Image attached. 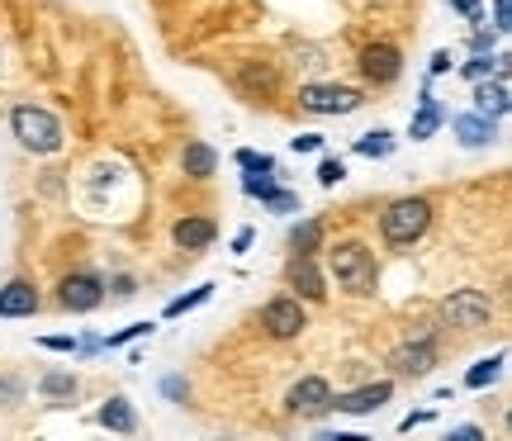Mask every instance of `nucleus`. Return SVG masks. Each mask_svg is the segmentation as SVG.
I'll return each mask as SVG.
<instances>
[{
    "mask_svg": "<svg viewBox=\"0 0 512 441\" xmlns=\"http://www.w3.org/2000/svg\"><path fill=\"white\" fill-rule=\"evenodd\" d=\"M332 280L347 294H375V280H380V266H375V252L361 247V242H337L328 252Z\"/></svg>",
    "mask_w": 512,
    "mask_h": 441,
    "instance_id": "1",
    "label": "nucleus"
},
{
    "mask_svg": "<svg viewBox=\"0 0 512 441\" xmlns=\"http://www.w3.org/2000/svg\"><path fill=\"white\" fill-rule=\"evenodd\" d=\"M427 228H432V204L418 200V195L394 200L380 214V233H384V242H389V247H413Z\"/></svg>",
    "mask_w": 512,
    "mask_h": 441,
    "instance_id": "2",
    "label": "nucleus"
},
{
    "mask_svg": "<svg viewBox=\"0 0 512 441\" xmlns=\"http://www.w3.org/2000/svg\"><path fill=\"white\" fill-rule=\"evenodd\" d=\"M10 129H15L19 147H29L38 157H48L62 147V124H57V114H48L43 105H19L10 114Z\"/></svg>",
    "mask_w": 512,
    "mask_h": 441,
    "instance_id": "3",
    "label": "nucleus"
},
{
    "mask_svg": "<svg viewBox=\"0 0 512 441\" xmlns=\"http://www.w3.org/2000/svg\"><path fill=\"white\" fill-rule=\"evenodd\" d=\"M441 318H446L451 328H460V332H475V328H484V323L494 318V299H489L484 290H456V294H446Z\"/></svg>",
    "mask_w": 512,
    "mask_h": 441,
    "instance_id": "4",
    "label": "nucleus"
},
{
    "mask_svg": "<svg viewBox=\"0 0 512 441\" xmlns=\"http://www.w3.org/2000/svg\"><path fill=\"white\" fill-rule=\"evenodd\" d=\"M285 413L290 418H323V413H332V385L323 375H304L285 394Z\"/></svg>",
    "mask_w": 512,
    "mask_h": 441,
    "instance_id": "5",
    "label": "nucleus"
},
{
    "mask_svg": "<svg viewBox=\"0 0 512 441\" xmlns=\"http://www.w3.org/2000/svg\"><path fill=\"white\" fill-rule=\"evenodd\" d=\"M261 328L271 332L275 342H290V337H299V332L309 328V318H304V304H299L294 294H280V299H271V304L261 309Z\"/></svg>",
    "mask_w": 512,
    "mask_h": 441,
    "instance_id": "6",
    "label": "nucleus"
},
{
    "mask_svg": "<svg viewBox=\"0 0 512 441\" xmlns=\"http://www.w3.org/2000/svg\"><path fill=\"white\" fill-rule=\"evenodd\" d=\"M299 105L309 114H356L366 105V95L351 91V86H304V91H299Z\"/></svg>",
    "mask_w": 512,
    "mask_h": 441,
    "instance_id": "7",
    "label": "nucleus"
},
{
    "mask_svg": "<svg viewBox=\"0 0 512 441\" xmlns=\"http://www.w3.org/2000/svg\"><path fill=\"white\" fill-rule=\"evenodd\" d=\"M57 304L72 313H91L105 304V285L91 271H72V276H62V285H57Z\"/></svg>",
    "mask_w": 512,
    "mask_h": 441,
    "instance_id": "8",
    "label": "nucleus"
},
{
    "mask_svg": "<svg viewBox=\"0 0 512 441\" xmlns=\"http://www.w3.org/2000/svg\"><path fill=\"white\" fill-rule=\"evenodd\" d=\"M361 76L375 81V86H394L403 76V53L394 43H370L366 53H361Z\"/></svg>",
    "mask_w": 512,
    "mask_h": 441,
    "instance_id": "9",
    "label": "nucleus"
},
{
    "mask_svg": "<svg viewBox=\"0 0 512 441\" xmlns=\"http://www.w3.org/2000/svg\"><path fill=\"white\" fill-rule=\"evenodd\" d=\"M389 394H394V385H389V380H375V385H361V389H351V394H332V408L361 418V413H375L380 404H389Z\"/></svg>",
    "mask_w": 512,
    "mask_h": 441,
    "instance_id": "10",
    "label": "nucleus"
},
{
    "mask_svg": "<svg viewBox=\"0 0 512 441\" xmlns=\"http://www.w3.org/2000/svg\"><path fill=\"white\" fill-rule=\"evenodd\" d=\"M389 366H394V375H427V370L437 366V347H432V337L394 347L389 351Z\"/></svg>",
    "mask_w": 512,
    "mask_h": 441,
    "instance_id": "11",
    "label": "nucleus"
},
{
    "mask_svg": "<svg viewBox=\"0 0 512 441\" xmlns=\"http://www.w3.org/2000/svg\"><path fill=\"white\" fill-rule=\"evenodd\" d=\"M290 290H299L294 299H309V304H318L328 294V280L318 271V261L304 257V252H294V261H290Z\"/></svg>",
    "mask_w": 512,
    "mask_h": 441,
    "instance_id": "12",
    "label": "nucleus"
},
{
    "mask_svg": "<svg viewBox=\"0 0 512 441\" xmlns=\"http://www.w3.org/2000/svg\"><path fill=\"white\" fill-rule=\"evenodd\" d=\"M171 238H176V247H185V252H200V247H209V242L219 238V228H214V219H204V214H185V219L171 228Z\"/></svg>",
    "mask_w": 512,
    "mask_h": 441,
    "instance_id": "13",
    "label": "nucleus"
},
{
    "mask_svg": "<svg viewBox=\"0 0 512 441\" xmlns=\"http://www.w3.org/2000/svg\"><path fill=\"white\" fill-rule=\"evenodd\" d=\"M29 313H38V290L29 280H10L0 290V318H29Z\"/></svg>",
    "mask_w": 512,
    "mask_h": 441,
    "instance_id": "14",
    "label": "nucleus"
},
{
    "mask_svg": "<svg viewBox=\"0 0 512 441\" xmlns=\"http://www.w3.org/2000/svg\"><path fill=\"white\" fill-rule=\"evenodd\" d=\"M181 166H185V176H195V181H209L214 171H219V152L209 143H185V152H181Z\"/></svg>",
    "mask_w": 512,
    "mask_h": 441,
    "instance_id": "15",
    "label": "nucleus"
},
{
    "mask_svg": "<svg viewBox=\"0 0 512 441\" xmlns=\"http://www.w3.org/2000/svg\"><path fill=\"white\" fill-rule=\"evenodd\" d=\"M475 110L479 114H489V119H503V114H508V105H512V95H508V81H503V76H498V81H489V76H484V81H479V91H475Z\"/></svg>",
    "mask_w": 512,
    "mask_h": 441,
    "instance_id": "16",
    "label": "nucleus"
},
{
    "mask_svg": "<svg viewBox=\"0 0 512 441\" xmlns=\"http://www.w3.org/2000/svg\"><path fill=\"white\" fill-rule=\"evenodd\" d=\"M494 119H489V114H460V119H456V138H460V143H465V147H484V143H494Z\"/></svg>",
    "mask_w": 512,
    "mask_h": 441,
    "instance_id": "17",
    "label": "nucleus"
},
{
    "mask_svg": "<svg viewBox=\"0 0 512 441\" xmlns=\"http://www.w3.org/2000/svg\"><path fill=\"white\" fill-rule=\"evenodd\" d=\"M441 119H446V110L437 105V95L432 91H422V100H418V114H413V138H432V133L441 129Z\"/></svg>",
    "mask_w": 512,
    "mask_h": 441,
    "instance_id": "18",
    "label": "nucleus"
},
{
    "mask_svg": "<svg viewBox=\"0 0 512 441\" xmlns=\"http://www.w3.org/2000/svg\"><path fill=\"white\" fill-rule=\"evenodd\" d=\"M100 427H110V432H133L138 427V413L128 399H110V404L100 408Z\"/></svg>",
    "mask_w": 512,
    "mask_h": 441,
    "instance_id": "19",
    "label": "nucleus"
},
{
    "mask_svg": "<svg viewBox=\"0 0 512 441\" xmlns=\"http://www.w3.org/2000/svg\"><path fill=\"white\" fill-rule=\"evenodd\" d=\"M290 247H294V252H304V257H313V252L323 247V223H318V219L294 223V228H290Z\"/></svg>",
    "mask_w": 512,
    "mask_h": 441,
    "instance_id": "20",
    "label": "nucleus"
},
{
    "mask_svg": "<svg viewBox=\"0 0 512 441\" xmlns=\"http://www.w3.org/2000/svg\"><path fill=\"white\" fill-rule=\"evenodd\" d=\"M503 361H508L503 351H498V356H489V361H479V366L470 370V375H465V385H470V389H484V385H494V380H498V370H503Z\"/></svg>",
    "mask_w": 512,
    "mask_h": 441,
    "instance_id": "21",
    "label": "nucleus"
},
{
    "mask_svg": "<svg viewBox=\"0 0 512 441\" xmlns=\"http://www.w3.org/2000/svg\"><path fill=\"white\" fill-rule=\"evenodd\" d=\"M356 152H361V157H389V152H394V138L384 129H375V133H366V138H356Z\"/></svg>",
    "mask_w": 512,
    "mask_h": 441,
    "instance_id": "22",
    "label": "nucleus"
},
{
    "mask_svg": "<svg viewBox=\"0 0 512 441\" xmlns=\"http://www.w3.org/2000/svg\"><path fill=\"white\" fill-rule=\"evenodd\" d=\"M43 394H48V399H72L76 394V375H62V370H53V375H43Z\"/></svg>",
    "mask_w": 512,
    "mask_h": 441,
    "instance_id": "23",
    "label": "nucleus"
},
{
    "mask_svg": "<svg viewBox=\"0 0 512 441\" xmlns=\"http://www.w3.org/2000/svg\"><path fill=\"white\" fill-rule=\"evenodd\" d=\"M209 294H214V285H200V290H195V294H181V299H171V304H166V318H181V313L200 309V304H204V299H209Z\"/></svg>",
    "mask_w": 512,
    "mask_h": 441,
    "instance_id": "24",
    "label": "nucleus"
},
{
    "mask_svg": "<svg viewBox=\"0 0 512 441\" xmlns=\"http://www.w3.org/2000/svg\"><path fill=\"white\" fill-rule=\"evenodd\" d=\"M342 176H347V162H337V157H323L318 162V185H342Z\"/></svg>",
    "mask_w": 512,
    "mask_h": 441,
    "instance_id": "25",
    "label": "nucleus"
},
{
    "mask_svg": "<svg viewBox=\"0 0 512 441\" xmlns=\"http://www.w3.org/2000/svg\"><path fill=\"white\" fill-rule=\"evenodd\" d=\"M238 166H242V171H275V157H266V152H252V147H242V152H238Z\"/></svg>",
    "mask_w": 512,
    "mask_h": 441,
    "instance_id": "26",
    "label": "nucleus"
},
{
    "mask_svg": "<svg viewBox=\"0 0 512 441\" xmlns=\"http://www.w3.org/2000/svg\"><path fill=\"white\" fill-rule=\"evenodd\" d=\"M489 72H494V57H489V53H475L465 67H460V76H470V81H484Z\"/></svg>",
    "mask_w": 512,
    "mask_h": 441,
    "instance_id": "27",
    "label": "nucleus"
},
{
    "mask_svg": "<svg viewBox=\"0 0 512 441\" xmlns=\"http://www.w3.org/2000/svg\"><path fill=\"white\" fill-rule=\"evenodd\" d=\"M242 86H261V91L271 95L275 91V72H266V67H261V76H256V67L247 62V67H242Z\"/></svg>",
    "mask_w": 512,
    "mask_h": 441,
    "instance_id": "28",
    "label": "nucleus"
},
{
    "mask_svg": "<svg viewBox=\"0 0 512 441\" xmlns=\"http://www.w3.org/2000/svg\"><path fill=\"white\" fill-rule=\"evenodd\" d=\"M147 332H152V323H133V328L114 332L110 342H100V347H124V342H133V337H147Z\"/></svg>",
    "mask_w": 512,
    "mask_h": 441,
    "instance_id": "29",
    "label": "nucleus"
},
{
    "mask_svg": "<svg viewBox=\"0 0 512 441\" xmlns=\"http://www.w3.org/2000/svg\"><path fill=\"white\" fill-rule=\"evenodd\" d=\"M266 204H271L275 214H294V209H299V195H290V190H275Z\"/></svg>",
    "mask_w": 512,
    "mask_h": 441,
    "instance_id": "30",
    "label": "nucleus"
},
{
    "mask_svg": "<svg viewBox=\"0 0 512 441\" xmlns=\"http://www.w3.org/2000/svg\"><path fill=\"white\" fill-rule=\"evenodd\" d=\"M323 147V133H299L294 138V152H318Z\"/></svg>",
    "mask_w": 512,
    "mask_h": 441,
    "instance_id": "31",
    "label": "nucleus"
},
{
    "mask_svg": "<svg viewBox=\"0 0 512 441\" xmlns=\"http://www.w3.org/2000/svg\"><path fill=\"white\" fill-rule=\"evenodd\" d=\"M43 347L48 351H76V342L72 337H43Z\"/></svg>",
    "mask_w": 512,
    "mask_h": 441,
    "instance_id": "32",
    "label": "nucleus"
},
{
    "mask_svg": "<svg viewBox=\"0 0 512 441\" xmlns=\"http://www.w3.org/2000/svg\"><path fill=\"white\" fill-rule=\"evenodd\" d=\"M451 72V53H432V76Z\"/></svg>",
    "mask_w": 512,
    "mask_h": 441,
    "instance_id": "33",
    "label": "nucleus"
},
{
    "mask_svg": "<svg viewBox=\"0 0 512 441\" xmlns=\"http://www.w3.org/2000/svg\"><path fill=\"white\" fill-rule=\"evenodd\" d=\"M133 290H138V285H133V280H128V276H119V280H114V294H119V299H133Z\"/></svg>",
    "mask_w": 512,
    "mask_h": 441,
    "instance_id": "34",
    "label": "nucleus"
},
{
    "mask_svg": "<svg viewBox=\"0 0 512 441\" xmlns=\"http://www.w3.org/2000/svg\"><path fill=\"white\" fill-rule=\"evenodd\" d=\"M451 437H456V441H479V437H484V432H479V427H456Z\"/></svg>",
    "mask_w": 512,
    "mask_h": 441,
    "instance_id": "35",
    "label": "nucleus"
},
{
    "mask_svg": "<svg viewBox=\"0 0 512 441\" xmlns=\"http://www.w3.org/2000/svg\"><path fill=\"white\" fill-rule=\"evenodd\" d=\"M166 399H185V380H166Z\"/></svg>",
    "mask_w": 512,
    "mask_h": 441,
    "instance_id": "36",
    "label": "nucleus"
},
{
    "mask_svg": "<svg viewBox=\"0 0 512 441\" xmlns=\"http://www.w3.org/2000/svg\"><path fill=\"white\" fill-rule=\"evenodd\" d=\"M470 48H475V53H489V48H494V38H489V34H475V43H470Z\"/></svg>",
    "mask_w": 512,
    "mask_h": 441,
    "instance_id": "37",
    "label": "nucleus"
},
{
    "mask_svg": "<svg viewBox=\"0 0 512 441\" xmlns=\"http://www.w3.org/2000/svg\"><path fill=\"white\" fill-rule=\"evenodd\" d=\"M233 247H238V252H247V247H252V228H242L238 238H233Z\"/></svg>",
    "mask_w": 512,
    "mask_h": 441,
    "instance_id": "38",
    "label": "nucleus"
}]
</instances>
